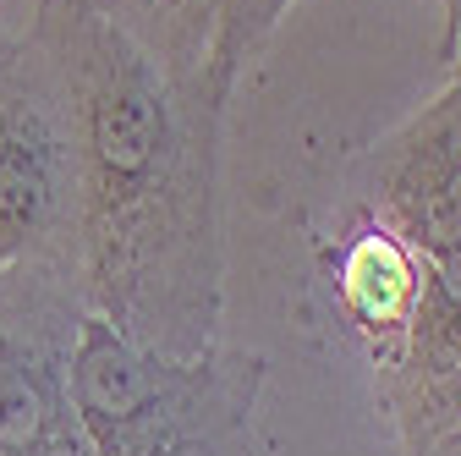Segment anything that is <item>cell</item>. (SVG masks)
Masks as SVG:
<instances>
[{
	"instance_id": "cell-11",
	"label": "cell",
	"mask_w": 461,
	"mask_h": 456,
	"mask_svg": "<svg viewBox=\"0 0 461 456\" xmlns=\"http://www.w3.org/2000/svg\"><path fill=\"white\" fill-rule=\"evenodd\" d=\"M418 456H461V429L456 434H445V440H434L429 451H418Z\"/></svg>"
},
{
	"instance_id": "cell-10",
	"label": "cell",
	"mask_w": 461,
	"mask_h": 456,
	"mask_svg": "<svg viewBox=\"0 0 461 456\" xmlns=\"http://www.w3.org/2000/svg\"><path fill=\"white\" fill-rule=\"evenodd\" d=\"M439 61H445V72H450V78H461V28H456V39L439 50Z\"/></svg>"
},
{
	"instance_id": "cell-7",
	"label": "cell",
	"mask_w": 461,
	"mask_h": 456,
	"mask_svg": "<svg viewBox=\"0 0 461 456\" xmlns=\"http://www.w3.org/2000/svg\"><path fill=\"white\" fill-rule=\"evenodd\" d=\"M423 275H429V264L395 232H384L379 220L335 214L324 280L335 297V319L363 347L368 369L401 347V335H407V324L423 303Z\"/></svg>"
},
{
	"instance_id": "cell-9",
	"label": "cell",
	"mask_w": 461,
	"mask_h": 456,
	"mask_svg": "<svg viewBox=\"0 0 461 456\" xmlns=\"http://www.w3.org/2000/svg\"><path fill=\"white\" fill-rule=\"evenodd\" d=\"M439 12H445V28H439V50L456 39V28H461V0H439Z\"/></svg>"
},
{
	"instance_id": "cell-4",
	"label": "cell",
	"mask_w": 461,
	"mask_h": 456,
	"mask_svg": "<svg viewBox=\"0 0 461 456\" xmlns=\"http://www.w3.org/2000/svg\"><path fill=\"white\" fill-rule=\"evenodd\" d=\"M335 214L379 220L434 269L461 253V78L346 165Z\"/></svg>"
},
{
	"instance_id": "cell-2",
	"label": "cell",
	"mask_w": 461,
	"mask_h": 456,
	"mask_svg": "<svg viewBox=\"0 0 461 456\" xmlns=\"http://www.w3.org/2000/svg\"><path fill=\"white\" fill-rule=\"evenodd\" d=\"M264 379V352L220 341L165 358L99 314H83L72 347V407L94 456H258Z\"/></svg>"
},
{
	"instance_id": "cell-5",
	"label": "cell",
	"mask_w": 461,
	"mask_h": 456,
	"mask_svg": "<svg viewBox=\"0 0 461 456\" xmlns=\"http://www.w3.org/2000/svg\"><path fill=\"white\" fill-rule=\"evenodd\" d=\"M83 292H23L0 308V456H94L72 407Z\"/></svg>"
},
{
	"instance_id": "cell-13",
	"label": "cell",
	"mask_w": 461,
	"mask_h": 456,
	"mask_svg": "<svg viewBox=\"0 0 461 456\" xmlns=\"http://www.w3.org/2000/svg\"><path fill=\"white\" fill-rule=\"evenodd\" d=\"M0 308H6V292H0Z\"/></svg>"
},
{
	"instance_id": "cell-12",
	"label": "cell",
	"mask_w": 461,
	"mask_h": 456,
	"mask_svg": "<svg viewBox=\"0 0 461 456\" xmlns=\"http://www.w3.org/2000/svg\"><path fill=\"white\" fill-rule=\"evenodd\" d=\"M439 275H445V280H450V287H456V292H461V253H456V259H450V264H445V269H439Z\"/></svg>"
},
{
	"instance_id": "cell-6",
	"label": "cell",
	"mask_w": 461,
	"mask_h": 456,
	"mask_svg": "<svg viewBox=\"0 0 461 456\" xmlns=\"http://www.w3.org/2000/svg\"><path fill=\"white\" fill-rule=\"evenodd\" d=\"M374 402L390 418L401 456H418L461 429V292L434 264L401 347L374 363Z\"/></svg>"
},
{
	"instance_id": "cell-1",
	"label": "cell",
	"mask_w": 461,
	"mask_h": 456,
	"mask_svg": "<svg viewBox=\"0 0 461 456\" xmlns=\"http://www.w3.org/2000/svg\"><path fill=\"white\" fill-rule=\"evenodd\" d=\"M33 17L77 122L88 314L165 358L220 347L230 88L99 0H33Z\"/></svg>"
},
{
	"instance_id": "cell-8",
	"label": "cell",
	"mask_w": 461,
	"mask_h": 456,
	"mask_svg": "<svg viewBox=\"0 0 461 456\" xmlns=\"http://www.w3.org/2000/svg\"><path fill=\"white\" fill-rule=\"evenodd\" d=\"M297 0H214V44H209V72L220 88L237 94V78L248 61H258V50L275 39L280 17Z\"/></svg>"
},
{
	"instance_id": "cell-3",
	"label": "cell",
	"mask_w": 461,
	"mask_h": 456,
	"mask_svg": "<svg viewBox=\"0 0 461 456\" xmlns=\"http://www.w3.org/2000/svg\"><path fill=\"white\" fill-rule=\"evenodd\" d=\"M0 292H83L77 122L33 0H0Z\"/></svg>"
}]
</instances>
